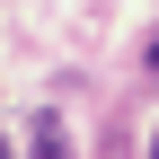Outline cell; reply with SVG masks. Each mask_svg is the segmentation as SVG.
Segmentation results:
<instances>
[{"label":"cell","mask_w":159,"mask_h":159,"mask_svg":"<svg viewBox=\"0 0 159 159\" xmlns=\"http://www.w3.org/2000/svg\"><path fill=\"white\" fill-rule=\"evenodd\" d=\"M27 159H71V142H62V124H53V115H35V150Z\"/></svg>","instance_id":"1"},{"label":"cell","mask_w":159,"mask_h":159,"mask_svg":"<svg viewBox=\"0 0 159 159\" xmlns=\"http://www.w3.org/2000/svg\"><path fill=\"white\" fill-rule=\"evenodd\" d=\"M150 80H159V35H150Z\"/></svg>","instance_id":"2"},{"label":"cell","mask_w":159,"mask_h":159,"mask_svg":"<svg viewBox=\"0 0 159 159\" xmlns=\"http://www.w3.org/2000/svg\"><path fill=\"white\" fill-rule=\"evenodd\" d=\"M150 159H159V142H150Z\"/></svg>","instance_id":"3"}]
</instances>
